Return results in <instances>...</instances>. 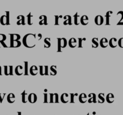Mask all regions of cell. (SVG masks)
I'll use <instances>...</instances> for the list:
<instances>
[{"mask_svg":"<svg viewBox=\"0 0 123 115\" xmlns=\"http://www.w3.org/2000/svg\"><path fill=\"white\" fill-rule=\"evenodd\" d=\"M36 34H27L23 37L22 43L27 48H33L36 46Z\"/></svg>","mask_w":123,"mask_h":115,"instance_id":"1","label":"cell"},{"mask_svg":"<svg viewBox=\"0 0 123 115\" xmlns=\"http://www.w3.org/2000/svg\"><path fill=\"white\" fill-rule=\"evenodd\" d=\"M57 52H62V49L66 48L68 42L65 38H57Z\"/></svg>","mask_w":123,"mask_h":115,"instance_id":"2","label":"cell"},{"mask_svg":"<svg viewBox=\"0 0 123 115\" xmlns=\"http://www.w3.org/2000/svg\"><path fill=\"white\" fill-rule=\"evenodd\" d=\"M50 95V103H59V96L58 94L57 93H49Z\"/></svg>","mask_w":123,"mask_h":115,"instance_id":"3","label":"cell"},{"mask_svg":"<svg viewBox=\"0 0 123 115\" xmlns=\"http://www.w3.org/2000/svg\"><path fill=\"white\" fill-rule=\"evenodd\" d=\"M94 22L97 25H101L104 23V18L101 15H97L94 19Z\"/></svg>","mask_w":123,"mask_h":115,"instance_id":"4","label":"cell"},{"mask_svg":"<svg viewBox=\"0 0 123 115\" xmlns=\"http://www.w3.org/2000/svg\"><path fill=\"white\" fill-rule=\"evenodd\" d=\"M28 101L30 103L34 104V103H36L37 101V96L35 93H31L28 95Z\"/></svg>","mask_w":123,"mask_h":115,"instance_id":"5","label":"cell"},{"mask_svg":"<svg viewBox=\"0 0 123 115\" xmlns=\"http://www.w3.org/2000/svg\"><path fill=\"white\" fill-rule=\"evenodd\" d=\"M68 45L70 48H75L78 45V43L75 38H71L69 40Z\"/></svg>","mask_w":123,"mask_h":115,"instance_id":"6","label":"cell"},{"mask_svg":"<svg viewBox=\"0 0 123 115\" xmlns=\"http://www.w3.org/2000/svg\"><path fill=\"white\" fill-rule=\"evenodd\" d=\"M64 21L63 22V24L64 25H72V16L70 15H66L64 17Z\"/></svg>","mask_w":123,"mask_h":115,"instance_id":"7","label":"cell"},{"mask_svg":"<svg viewBox=\"0 0 123 115\" xmlns=\"http://www.w3.org/2000/svg\"><path fill=\"white\" fill-rule=\"evenodd\" d=\"M23 68L22 65H18L16 66V67L15 68V74L17 75V76H22V74H23Z\"/></svg>","mask_w":123,"mask_h":115,"instance_id":"8","label":"cell"},{"mask_svg":"<svg viewBox=\"0 0 123 115\" xmlns=\"http://www.w3.org/2000/svg\"><path fill=\"white\" fill-rule=\"evenodd\" d=\"M39 19H40L39 22L40 25H48V22H47V17L45 15H42L39 17Z\"/></svg>","mask_w":123,"mask_h":115,"instance_id":"9","label":"cell"},{"mask_svg":"<svg viewBox=\"0 0 123 115\" xmlns=\"http://www.w3.org/2000/svg\"><path fill=\"white\" fill-rule=\"evenodd\" d=\"M30 73L31 76H36L38 74V67L36 65L31 66L30 68Z\"/></svg>","mask_w":123,"mask_h":115,"instance_id":"10","label":"cell"},{"mask_svg":"<svg viewBox=\"0 0 123 115\" xmlns=\"http://www.w3.org/2000/svg\"><path fill=\"white\" fill-rule=\"evenodd\" d=\"M80 22L81 23V24L82 25L85 26L87 25L89 23V19H88V17L86 15H83L82 16L81 18L80 19Z\"/></svg>","mask_w":123,"mask_h":115,"instance_id":"11","label":"cell"},{"mask_svg":"<svg viewBox=\"0 0 123 115\" xmlns=\"http://www.w3.org/2000/svg\"><path fill=\"white\" fill-rule=\"evenodd\" d=\"M17 19H18V22H17V25H25V17L23 15H19L17 17Z\"/></svg>","mask_w":123,"mask_h":115,"instance_id":"12","label":"cell"},{"mask_svg":"<svg viewBox=\"0 0 123 115\" xmlns=\"http://www.w3.org/2000/svg\"><path fill=\"white\" fill-rule=\"evenodd\" d=\"M100 45L102 48H106L109 45V41L106 38H102L100 40Z\"/></svg>","mask_w":123,"mask_h":115,"instance_id":"13","label":"cell"},{"mask_svg":"<svg viewBox=\"0 0 123 115\" xmlns=\"http://www.w3.org/2000/svg\"><path fill=\"white\" fill-rule=\"evenodd\" d=\"M61 101L62 103H67L69 101V95L68 93H64L61 96Z\"/></svg>","mask_w":123,"mask_h":115,"instance_id":"14","label":"cell"},{"mask_svg":"<svg viewBox=\"0 0 123 115\" xmlns=\"http://www.w3.org/2000/svg\"><path fill=\"white\" fill-rule=\"evenodd\" d=\"M89 97V100H88V102L89 103H97V100H96V95L94 93H89L88 96Z\"/></svg>","mask_w":123,"mask_h":115,"instance_id":"15","label":"cell"},{"mask_svg":"<svg viewBox=\"0 0 123 115\" xmlns=\"http://www.w3.org/2000/svg\"><path fill=\"white\" fill-rule=\"evenodd\" d=\"M20 46H21V42H20L19 40L13 41H10V48H17L20 47Z\"/></svg>","mask_w":123,"mask_h":115,"instance_id":"16","label":"cell"},{"mask_svg":"<svg viewBox=\"0 0 123 115\" xmlns=\"http://www.w3.org/2000/svg\"><path fill=\"white\" fill-rule=\"evenodd\" d=\"M15 98H16V96H15V94H13V93H10L7 95V101H8V103H10V104H12V103H15Z\"/></svg>","mask_w":123,"mask_h":115,"instance_id":"17","label":"cell"},{"mask_svg":"<svg viewBox=\"0 0 123 115\" xmlns=\"http://www.w3.org/2000/svg\"><path fill=\"white\" fill-rule=\"evenodd\" d=\"M112 13H113V12L112 11H109L106 13V25H111L110 24V18H111Z\"/></svg>","mask_w":123,"mask_h":115,"instance_id":"18","label":"cell"},{"mask_svg":"<svg viewBox=\"0 0 123 115\" xmlns=\"http://www.w3.org/2000/svg\"><path fill=\"white\" fill-rule=\"evenodd\" d=\"M87 95L85 93H82L81 94H80L79 96V101L80 103H85L87 101Z\"/></svg>","mask_w":123,"mask_h":115,"instance_id":"19","label":"cell"},{"mask_svg":"<svg viewBox=\"0 0 123 115\" xmlns=\"http://www.w3.org/2000/svg\"><path fill=\"white\" fill-rule=\"evenodd\" d=\"M117 40L115 38H112L110 39L109 41V45L110 46V47L112 48H116L117 46Z\"/></svg>","mask_w":123,"mask_h":115,"instance_id":"20","label":"cell"},{"mask_svg":"<svg viewBox=\"0 0 123 115\" xmlns=\"http://www.w3.org/2000/svg\"><path fill=\"white\" fill-rule=\"evenodd\" d=\"M10 41L16 40H19L20 39V35L18 34H10Z\"/></svg>","mask_w":123,"mask_h":115,"instance_id":"21","label":"cell"},{"mask_svg":"<svg viewBox=\"0 0 123 115\" xmlns=\"http://www.w3.org/2000/svg\"><path fill=\"white\" fill-rule=\"evenodd\" d=\"M106 100L108 103H112L114 101V96L112 93H108L106 96Z\"/></svg>","mask_w":123,"mask_h":115,"instance_id":"22","label":"cell"},{"mask_svg":"<svg viewBox=\"0 0 123 115\" xmlns=\"http://www.w3.org/2000/svg\"><path fill=\"white\" fill-rule=\"evenodd\" d=\"M21 95H22V102L23 103H27V101H28V96L27 93L25 91H23V92L21 93Z\"/></svg>","mask_w":123,"mask_h":115,"instance_id":"23","label":"cell"},{"mask_svg":"<svg viewBox=\"0 0 123 115\" xmlns=\"http://www.w3.org/2000/svg\"><path fill=\"white\" fill-rule=\"evenodd\" d=\"M73 18H74V24L76 25H79V23H81L80 20H79V19H81V18H80V16L78 15V13H76L74 15Z\"/></svg>","mask_w":123,"mask_h":115,"instance_id":"24","label":"cell"},{"mask_svg":"<svg viewBox=\"0 0 123 115\" xmlns=\"http://www.w3.org/2000/svg\"><path fill=\"white\" fill-rule=\"evenodd\" d=\"M99 46L98 38H93L92 39V48H97Z\"/></svg>","mask_w":123,"mask_h":115,"instance_id":"25","label":"cell"},{"mask_svg":"<svg viewBox=\"0 0 123 115\" xmlns=\"http://www.w3.org/2000/svg\"><path fill=\"white\" fill-rule=\"evenodd\" d=\"M44 43H45V45H44L45 48H49L51 46V42H50V38H45L44 40Z\"/></svg>","mask_w":123,"mask_h":115,"instance_id":"26","label":"cell"},{"mask_svg":"<svg viewBox=\"0 0 123 115\" xmlns=\"http://www.w3.org/2000/svg\"><path fill=\"white\" fill-rule=\"evenodd\" d=\"M7 16H6V15H3L0 18V23L2 25H7Z\"/></svg>","mask_w":123,"mask_h":115,"instance_id":"27","label":"cell"},{"mask_svg":"<svg viewBox=\"0 0 123 115\" xmlns=\"http://www.w3.org/2000/svg\"><path fill=\"white\" fill-rule=\"evenodd\" d=\"M27 21L29 25H32L33 24V16L31 13H30L27 15Z\"/></svg>","mask_w":123,"mask_h":115,"instance_id":"28","label":"cell"},{"mask_svg":"<svg viewBox=\"0 0 123 115\" xmlns=\"http://www.w3.org/2000/svg\"><path fill=\"white\" fill-rule=\"evenodd\" d=\"M50 75L52 76H55L57 74V68L56 65H52L50 68Z\"/></svg>","mask_w":123,"mask_h":115,"instance_id":"29","label":"cell"},{"mask_svg":"<svg viewBox=\"0 0 123 115\" xmlns=\"http://www.w3.org/2000/svg\"><path fill=\"white\" fill-rule=\"evenodd\" d=\"M98 98H99V103H103L105 101V96L103 93H99L98 95Z\"/></svg>","mask_w":123,"mask_h":115,"instance_id":"30","label":"cell"},{"mask_svg":"<svg viewBox=\"0 0 123 115\" xmlns=\"http://www.w3.org/2000/svg\"><path fill=\"white\" fill-rule=\"evenodd\" d=\"M28 62H24V76H28Z\"/></svg>","mask_w":123,"mask_h":115,"instance_id":"31","label":"cell"},{"mask_svg":"<svg viewBox=\"0 0 123 115\" xmlns=\"http://www.w3.org/2000/svg\"><path fill=\"white\" fill-rule=\"evenodd\" d=\"M86 40H87L86 38H78V45H77V47L79 48H82V43L84 42V41H85Z\"/></svg>","mask_w":123,"mask_h":115,"instance_id":"32","label":"cell"},{"mask_svg":"<svg viewBox=\"0 0 123 115\" xmlns=\"http://www.w3.org/2000/svg\"><path fill=\"white\" fill-rule=\"evenodd\" d=\"M70 103H75V98L77 97L78 93H70Z\"/></svg>","mask_w":123,"mask_h":115,"instance_id":"33","label":"cell"},{"mask_svg":"<svg viewBox=\"0 0 123 115\" xmlns=\"http://www.w3.org/2000/svg\"><path fill=\"white\" fill-rule=\"evenodd\" d=\"M39 73L41 76H45V66L40 65L39 66Z\"/></svg>","mask_w":123,"mask_h":115,"instance_id":"34","label":"cell"},{"mask_svg":"<svg viewBox=\"0 0 123 115\" xmlns=\"http://www.w3.org/2000/svg\"><path fill=\"white\" fill-rule=\"evenodd\" d=\"M62 16H58V15H55V25H59V19L60 18H62Z\"/></svg>","mask_w":123,"mask_h":115,"instance_id":"35","label":"cell"},{"mask_svg":"<svg viewBox=\"0 0 123 115\" xmlns=\"http://www.w3.org/2000/svg\"><path fill=\"white\" fill-rule=\"evenodd\" d=\"M4 67V74L6 75V76H9L10 74L9 67L5 65Z\"/></svg>","mask_w":123,"mask_h":115,"instance_id":"36","label":"cell"},{"mask_svg":"<svg viewBox=\"0 0 123 115\" xmlns=\"http://www.w3.org/2000/svg\"><path fill=\"white\" fill-rule=\"evenodd\" d=\"M6 38H7V37L5 34H0V42L1 41H6Z\"/></svg>","mask_w":123,"mask_h":115,"instance_id":"37","label":"cell"},{"mask_svg":"<svg viewBox=\"0 0 123 115\" xmlns=\"http://www.w3.org/2000/svg\"><path fill=\"white\" fill-rule=\"evenodd\" d=\"M6 16H7V25H9L10 23V12L9 11H6Z\"/></svg>","mask_w":123,"mask_h":115,"instance_id":"38","label":"cell"},{"mask_svg":"<svg viewBox=\"0 0 123 115\" xmlns=\"http://www.w3.org/2000/svg\"><path fill=\"white\" fill-rule=\"evenodd\" d=\"M6 95V93H0V103H3L4 97H5V95Z\"/></svg>","mask_w":123,"mask_h":115,"instance_id":"39","label":"cell"},{"mask_svg":"<svg viewBox=\"0 0 123 115\" xmlns=\"http://www.w3.org/2000/svg\"><path fill=\"white\" fill-rule=\"evenodd\" d=\"M44 95V103H48V100H47V98H48V96H47V93H43Z\"/></svg>","mask_w":123,"mask_h":115,"instance_id":"40","label":"cell"},{"mask_svg":"<svg viewBox=\"0 0 123 115\" xmlns=\"http://www.w3.org/2000/svg\"><path fill=\"white\" fill-rule=\"evenodd\" d=\"M118 45L121 48H123V38H121L118 41Z\"/></svg>","mask_w":123,"mask_h":115,"instance_id":"41","label":"cell"},{"mask_svg":"<svg viewBox=\"0 0 123 115\" xmlns=\"http://www.w3.org/2000/svg\"><path fill=\"white\" fill-rule=\"evenodd\" d=\"M45 76H48V75H49V72H48V70H49V68H48V66H47V65L45 66Z\"/></svg>","mask_w":123,"mask_h":115,"instance_id":"42","label":"cell"},{"mask_svg":"<svg viewBox=\"0 0 123 115\" xmlns=\"http://www.w3.org/2000/svg\"><path fill=\"white\" fill-rule=\"evenodd\" d=\"M9 71H10V74L9 76H13V66H9Z\"/></svg>","mask_w":123,"mask_h":115,"instance_id":"43","label":"cell"},{"mask_svg":"<svg viewBox=\"0 0 123 115\" xmlns=\"http://www.w3.org/2000/svg\"><path fill=\"white\" fill-rule=\"evenodd\" d=\"M0 43L1 44L2 46H3V47H4V48H8V46H7V45H6V44L5 43H4V41H1L0 42Z\"/></svg>","mask_w":123,"mask_h":115,"instance_id":"44","label":"cell"},{"mask_svg":"<svg viewBox=\"0 0 123 115\" xmlns=\"http://www.w3.org/2000/svg\"><path fill=\"white\" fill-rule=\"evenodd\" d=\"M42 38V34H38V40L40 41Z\"/></svg>","mask_w":123,"mask_h":115,"instance_id":"45","label":"cell"},{"mask_svg":"<svg viewBox=\"0 0 123 115\" xmlns=\"http://www.w3.org/2000/svg\"><path fill=\"white\" fill-rule=\"evenodd\" d=\"M2 75V68L0 66V76H1Z\"/></svg>","mask_w":123,"mask_h":115,"instance_id":"46","label":"cell"},{"mask_svg":"<svg viewBox=\"0 0 123 115\" xmlns=\"http://www.w3.org/2000/svg\"><path fill=\"white\" fill-rule=\"evenodd\" d=\"M18 115H22V113H21V112H18Z\"/></svg>","mask_w":123,"mask_h":115,"instance_id":"47","label":"cell"},{"mask_svg":"<svg viewBox=\"0 0 123 115\" xmlns=\"http://www.w3.org/2000/svg\"><path fill=\"white\" fill-rule=\"evenodd\" d=\"M47 89H45V92H47Z\"/></svg>","mask_w":123,"mask_h":115,"instance_id":"48","label":"cell"},{"mask_svg":"<svg viewBox=\"0 0 123 115\" xmlns=\"http://www.w3.org/2000/svg\"><path fill=\"white\" fill-rule=\"evenodd\" d=\"M87 115H89V113H88Z\"/></svg>","mask_w":123,"mask_h":115,"instance_id":"49","label":"cell"}]
</instances>
